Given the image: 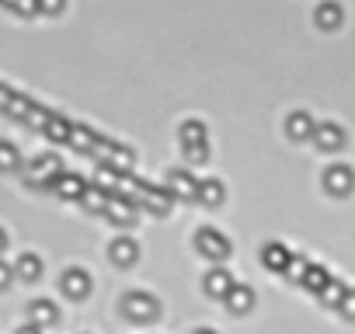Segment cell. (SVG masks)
<instances>
[{
  "mask_svg": "<svg viewBox=\"0 0 355 334\" xmlns=\"http://www.w3.org/2000/svg\"><path fill=\"white\" fill-rule=\"evenodd\" d=\"M196 334H216V331H209V327H199V331H196Z\"/></svg>",
  "mask_w": 355,
  "mask_h": 334,
  "instance_id": "cell-38",
  "label": "cell"
},
{
  "mask_svg": "<svg viewBox=\"0 0 355 334\" xmlns=\"http://www.w3.org/2000/svg\"><path fill=\"white\" fill-rule=\"evenodd\" d=\"M4 247H8V234L0 230V254H4Z\"/></svg>",
  "mask_w": 355,
  "mask_h": 334,
  "instance_id": "cell-37",
  "label": "cell"
},
{
  "mask_svg": "<svg viewBox=\"0 0 355 334\" xmlns=\"http://www.w3.org/2000/svg\"><path fill=\"white\" fill-rule=\"evenodd\" d=\"M49 188H53L60 199H80V192H84V182H80L77 175H67V171H60V175L49 182Z\"/></svg>",
  "mask_w": 355,
  "mask_h": 334,
  "instance_id": "cell-12",
  "label": "cell"
},
{
  "mask_svg": "<svg viewBox=\"0 0 355 334\" xmlns=\"http://www.w3.org/2000/svg\"><path fill=\"white\" fill-rule=\"evenodd\" d=\"M345 289H348L345 282H338V279H327V285H324L317 296H320V303H327V306H338V299L345 296Z\"/></svg>",
  "mask_w": 355,
  "mask_h": 334,
  "instance_id": "cell-25",
  "label": "cell"
},
{
  "mask_svg": "<svg viewBox=\"0 0 355 334\" xmlns=\"http://www.w3.org/2000/svg\"><path fill=\"white\" fill-rule=\"evenodd\" d=\"M185 157H189L192 164H206V160H209V146H206V143H185Z\"/></svg>",
  "mask_w": 355,
  "mask_h": 334,
  "instance_id": "cell-29",
  "label": "cell"
},
{
  "mask_svg": "<svg viewBox=\"0 0 355 334\" xmlns=\"http://www.w3.org/2000/svg\"><path fill=\"white\" fill-rule=\"evenodd\" d=\"M21 118H25V125H28V129H46V122H49V112H46V108H39V105H28Z\"/></svg>",
  "mask_w": 355,
  "mask_h": 334,
  "instance_id": "cell-27",
  "label": "cell"
},
{
  "mask_svg": "<svg viewBox=\"0 0 355 334\" xmlns=\"http://www.w3.org/2000/svg\"><path fill=\"white\" fill-rule=\"evenodd\" d=\"M11 94H15V91H8V87H0V108H4V105L11 101Z\"/></svg>",
  "mask_w": 355,
  "mask_h": 334,
  "instance_id": "cell-35",
  "label": "cell"
},
{
  "mask_svg": "<svg viewBox=\"0 0 355 334\" xmlns=\"http://www.w3.org/2000/svg\"><path fill=\"white\" fill-rule=\"evenodd\" d=\"M341 18H345V15H341V8L334 4V0H327V4H320V8H317V15H313V21H317V25H320L324 32H334V28L341 25Z\"/></svg>",
  "mask_w": 355,
  "mask_h": 334,
  "instance_id": "cell-18",
  "label": "cell"
},
{
  "mask_svg": "<svg viewBox=\"0 0 355 334\" xmlns=\"http://www.w3.org/2000/svg\"><path fill=\"white\" fill-rule=\"evenodd\" d=\"M80 206H84L87 213H105V206H108V192H101L98 185H84V192H80Z\"/></svg>",
  "mask_w": 355,
  "mask_h": 334,
  "instance_id": "cell-21",
  "label": "cell"
},
{
  "mask_svg": "<svg viewBox=\"0 0 355 334\" xmlns=\"http://www.w3.org/2000/svg\"><path fill=\"white\" fill-rule=\"evenodd\" d=\"M63 4H67V0H39V11L42 15H60Z\"/></svg>",
  "mask_w": 355,
  "mask_h": 334,
  "instance_id": "cell-33",
  "label": "cell"
},
{
  "mask_svg": "<svg viewBox=\"0 0 355 334\" xmlns=\"http://www.w3.org/2000/svg\"><path fill=\"white\" fill-rule=\"evenodd\" d=\"M289 247H282V244H268L265 251H261V261H265V268H272V272H286L289 268Z\"/></svg>",
  "mask_w": 355,
  "mask_h": 334,
  "instance_id": "cell-17",
  "label": "cell"
},
{
  "mask_svg": "<svg viewBox=\"0 0 355 334\" xmlns=\"http://www.w3.org/2000/svg\"><path fill=\"white\" fill-rule=\"evenodd\" d=\"M171 202H174L171 192H153V188H146V195L139 199V206H143L146 213H153V216H167V213H171Z\"/></svg>",
  "mask_w": 355,
  "mask_h": 334,
  "instance_id": "cell-15",
  "label": "cell"
},
{
  "mask_svg": "<svg viewBox=\"0 0 355 334\" xmlns=\"http://www.w3.org/2000/svg\"><path fill=\"white\" fill-rule=\"evenodd\" d=\"M122 310H125L129 320H153L160 313V303L153 296H146V292H129L122 299Z\"/></svg>",
  "mask_w": 355,
  "mask_h": 334,
  "instance_id": "cell-3",
  "label": "cell"
},
{
  "mask_svg": "<svg viewBox=\"0 0 355 334\" xmlns=\"http://www.w3.org/2000/svg\"><path fill=\"white\" fill-rule=\"evenodd\" d=\"M119 182H122V175H119V171H112V167H108V164H101V171H98V178H94V185H98L101 192H108V195H112V192L119 188Z\"/></svg>",
  "mask_w": 355,
  "mask_h": 334,
  "instance_id": "cell-23",
  "label": "cell"
},
{
  "mask_svg": "<svg viewBox=\"0 0 355 334\" xmlns=\"http://www.w3.org/2000/svg\"><path fill=\"white\" fill-rule=\"evenodd\" d=\"M108 258H112L119 268H129V265H136V258H139V244H136L132 237H119V240H112Z\"/></svg>",
  "mask_w": 355,
  "mask_h": 334,
  "instance_id": "cell-8",
  "label": "cell"
},
{
  "mask_svg": "<svg viewBox=\"0 0 355 334\" xmlns=\"http://www.w3.org/2000/svg\"><path fill=\"white\" fill-rule=\"evenodd\" d=\"M327 268H320V265H310L306 261V268H303V275H300V285L303 289H310V292H320L324 285H327Z\"/></svg>",
  "mask_w": 355,
  "mask_h": 334,
  "instance_id": "cell-20",
  "label": "cell"
},
{
  "mask_svg": "<svg viewBox=\"0 0 355 334\" xmlns=\"http://www.w3.org/2000/svg\"><path fill=\"white\" fill-rule=\"evenodd\" d=\"M11 4H15V11H18V15H25V18L39 15V0H11Z\"/></svg>",
  "mask_w": 355,
  "mask_h": 334,
  "instance_id": "cell-31",
  "label": "cell"
},
{
  "mask_svg": "<svg viewBox=\"0 0 355 334\" xmlns=\"http://www.w3.org/2000/svg\"><path fill=\"white\" fill-rule=\"evenodd\" d=\"M18 160H21V157H18V146L0 139V171H15Z\"/></svg>",
  "mask_w": 355,
  "mask_h": 334,
  "instance_id": "cell-26",
  "label": "cell"
},
{
  "mask_svg": "<svg viewBox=\"0 0 355 334\" xmlns=\"http://www.w3.org/2000/svg\"><path fill=\"white\" fill-rule=\"evenodd\" d=\"M164 188H167L174 199H196L199 182L192 178V171H171V175L164 178Z\"/></svg>",
  "mask_w": 355,
  "mask_h": 334,
  "instance_id": "cell-7",
  "label": "cell"
},
{
  "mask_svg": "<svg viewBox=\"0 0 355 334\" xmlns=\"http://www.w3.org/2000/svg\"><path fill=\"white\" fill-rule=\"evenodd\" d=\"M182 143H206V125L202 122H185L182 125Z\"/></svg>",
  "mask_w": 355,
  "mask_h": 334,
  "instance_id": "cell-28",
  "label": "cell"
},
{
  "mask_svg": "<svg viewBox=\"0 0 355 334\" xmlns=\"http://www.w3.org/2000/svg\"><path fill=\"white\" fill-rule=\"evenodd\" d=\"M60 285H63V292L70 299H84L91 292V275L84 268H70V272H63V282Z\"/></svg>",
  "mask_w": 355,
  "mask_h": 334,
  "instance_id": "cell-9",
  "label": "cell"
},
{
  "mask_svg": "<svg viewBox=\"0 0 355 334\" xmlns=\"http://www.w3.org/2000/svg\"><path fill=\"white\" fill-rule=\"evenodd\" d=\"M310 139H313L320 150H327V153H331V150H341V146H345V129H341V125H334V122H317Z\"/></svg>",
  "mask_w": 355,
  "mask_h": 334,
  "instance_id": "cell-6",
  "label": "cell"
},
{
  "mask_svg": "<svg viewBox=\"0 0 355 334\" xmlns=\"http://www.w3.org/2000/svg\"><path fill=\"white\" fill-rule=\"evenodd\" d=\"M136 202L129 199V195H122V192H112L108 195V206H105V216L115 223V227H129L132 220H136Z\"/></svg>",
  "mask_w": 355,
  "mask_h": 334,
  "instance_id": "cell-4",
  "label": "cell"
},
{
  "mask_svg": "<svg viewBox=\"0 0 355 334\" xmlns=\"http://www.w3.org/2000/svg\"><path fill=\"white\" fill-rule=\"evenodd\" d=\"M11 279H15L11 265H8V261H0V289H8V285H11Z\"/></svg>",
  "mask_w": 355,
  "mask_h": 334,
  "instance_id": "cell-34",
  "label": "cell"
},
{
  "mask_svg": "<svg viewBox=\"0 0 355 334\" xmlns=\"http://www.w3.org/2000/svg\"><path fill=\"white\" fill-rule=\"evenodd\" d=\"M25 108H28V101H25L21 94H11V101L4 105V112H8V115H25Z\"/></svg>",
  "mask_w": 355,
  "mask_h": 334,
  "instance_id": "cell-32",
  "label": "cell"
},
{
  "mask_svg": "<svg viewBox=\"0 0 355 334\" xmlns=\"http://www.w3.org/2000/svg\"><path fill=\"white\" fill-rule=\"evenodd\" d=\"M46 136L56 139V143H67V136H70V122L60 118V115H49V122H46Z\"/></svg>",
  "mask_w": 355,
  "mask_h": 334,
  "instance_id": "cell-24",
  "label": "cell"
},
{
  "mask_svg": "<svg viewBox=\"0 0 355 334\" xmlns=\"http://www.w3.org/2000/svg\"><path fill=\"white\" fill-rule=\"evenodd\" d=\"M313 115L310 112H293L289 118H286V132L293 136V139H310L313 136Z\"/></svg>",
  "mask_w": 355,
  "mask_h": 334,
  "instance_id": "cell-13",
  "label": "cell"
},
{
  "mask_svg": "<svg viewBox=\"0 0 355 334\" xmlns=\"http://www.w3.org/2000/svg\"><path fill=\"white\" fill-rule=\"evenodd\" d=\"M11 272H15L21 282H35V279L42 275V258H39V254H21Z\"/></svg>",
  "mask_w": 355,
  "mask_h": 334,
  "instance_id": "cell-16",
  "label": "cell"
},
{
  "mask_svg": "<svg viewBox=\"0 0 355 334\" xmlns=\"http://www.w3.org/2000/svg\"><path fill=\"white\" fill-rule=\"evenodd\" d=\"M28 320L42 331V327H53V324L60 320V310H56V303H49V299H35V303L28 306Z\"/></svg>",
  "mask_w": 355,
  "mask_h": 334,
  "instance_id": "cell-11",
  "label": "cell"
},
{
  "mask_svg": "<svg viewBox=\"0 0 355 334\" xmlns=\"http://www.w3.org/2000/svg\"><path fill=\"white\" fill-rule=\"evenodd\" d=\"M334 310H341V317L345 320H355V289H345V296L338 299V306Z\"/></svg>",
  "mask_w": 355,
  "mask_h": 334,
  "instance_id": "cell-30",
  "label": "cell"
},
{
  "mask_svg": "<svg viewBox=\"0 0 355 334\" xmlns=\"http://www.w3.org/2000/svg\"><path fill=\"white\" fill-rule=\"evenodd\" d=\"M18 334H42V331H39V327H35V324H28V327H21V331H18Z\"/></svg>",
  "mask_w": 355,
  "mask_h": 334,
  "instance_id": "cell-36",
  "label": "cell"
},
{
  "mask_svg": "<svg viewBox=\"0 0 355 334\" xmlns=\"http://www.w3.org/2000/svg\"><path fill=\"white\" fill-rule=\"evenodd\" d=\"M67 143L70 146H77V150H84V153H91L101 139L91 132V129H84V125H70V136H67Z\"/></svg>",
  "mask_w": 355,
  "mask_h": 334,
  "instance_id": "cell-22",
  "label": "cell"
},
{
  "mask_svg": "<svg viewBox=\"0 0 355 334\" xmlns=\"http://www.w3.org/2000/svg\"><path fill=\"white\" fill-rule=\"evenodd\" d=\"M324 188H327L331 195H348V192L355 188V171H352L348 164H334V167H327Z\"/></svg>",
  "mask_w": 355,
  "mask_h": 334,
  "instance_id": "cell-5",
  "label": "cell"
},
{
  "mask_svg": "<svg viewBox=\"0 0 355 334\" xmlns=\"http://www.w3.org/2000/svg\"><path fill=\"white\" fill-rule=\"evenodd\" d=\"M206 296H213V299H223L227 292H230V285H234V279H230V272L227 268H213L209 275H206Z\"/></svg>",
  "mask_w": 355,
  "mask_h": 334,
  "instance_id": "cell-14",
  "label": "cell"
},
{
  "mask_svg": "<svg viewBox=\"0 0 355 334\" xmlns=\"http://www.w3.org/2000/svg\"><path fill=\"white\" fill-rule=\"evenodd\" d=\"M223 299H227L230 313H248V310L254 306V289H251V285H241V282H234V285H230V292H227Z\"/></svg>",
  "mask_w": 355,
  "mask_h": 334,
  "instance_id": "cell-10",
  "label": "cell"
},
{
  "mask_svg": "<svg viewBox=\"0 0 355 334\" xmlns=\"http://www.w3.org/2000/svg\"><path fill=\"white\" fill-rule=\"evenodd\" d=\"M60 175V157H53V153H46V157H35L28 167H25V182L28 185H49L53 178Z\"/></svg>",
  "mask_w": 355,
  "mask_h": 334,
  "instance_id": "cell-2",
  "label": "cell"
},
{
  "mask_svg": "<svg viewBox=\"0 0 355 334\" xmlns=\"http://www.w3.org/2000/svg\"><path fill=\"white\" fill-rule=\"evenodd\" d=\"M223 195H227V188H223L216 178L199 182V188H196V199H199L202 206H220V202H223Z\"/></svg>",
  "mask_w": 355,
  "mask_h": 334,
  "instance_id": "cell-19",
  "label": "cell"
},
{
  "mask_svg": "<svg viewBox=\"0 0 355 334\" xmlns=\"http://www.w3.org/2000/svg\"><path fill=\"white\" fill-rule=\"evenodd\" d=\"M196 247H199L202 258H209V261H216V265H223V261L230 258V240H227L220 230H213V227H202V230L196 234Z\"/></svg>",
  "mask_w": 355,
  "mask_h": 334,
  "instance_id": "cell-1",
  "label": "cell"
}]
</instances>
